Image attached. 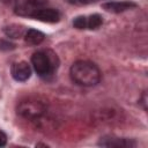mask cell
<instances>
[{
	"instance_id": "cell-1",
	"label": "cell",
	"mask_w": 148,
	"mask_h": 148,
	"mask_svg": "<svg viewBox=\"0 0 148 148\" xmlns=\"http://www.w3.org/2000/svg\"><path fill=\"white\" fill-rule=\"evenodd\" d=\"M69 75L76 84L83 87H92L101 80L99 68L94 62L87 60L75 61L71 66Z\"/></svg>"
},
{
	"instance_id": "cell-2",
	"label": "cell",
	"mask_w": 148,
	"mask_h": 148,
	"mask_svg": "<svg viewBox=\"0 0 148 148\" xmlns=\"http://www.w3.org/2000/svg\"><path fill=\"white\" fill-rule=\"evenodd\" d=\"M31 62L35 71L40 76H46L52 74L59 65L57 54L50 50L35 52L31 57Z\"/></svg>"
},
{
	"instance_id": "cell-3",
	"label": "cell",
	"mask_w": 148,
	"mask_h": 148,
	"mask_svg": "<svg viewBox=\"0 0 148 148\" xmlns=\"http://www.w3.org/2000/svg\"><path fill=\"white\" fill-rule=\"evenodd\" d=\"M46 111H47L46 103L34 97L23 99L17 105V113L21 117L29 120H37L42 118L46 113Z\"/></svg>"
},
{
	"instance_id": "cell-4",
	"label": "cell",
	"mask_w": 148,
	"mask_h": 148,
	"mask_svg": "<svg viewBox=\"0 0 148 148\" xmlns=\"http://www.w3.org/2000/svg\"><path fill=\"white\" fill-rule=\"evenodd\" d=\"M8 5L14 7V10L17 15L21 16H31V14L44 7L46 0H2Z\"/></svg>"
},
{
	"instance_id": "cell-5",
	"label": "cell",
	"mask_w": 148,
	"mask_h": 148,
	"mask_svg": "<svg viewBox=\"0 0 148 148\" xmlns=\"http://www.w3.org/2000/svg\"><path fill=\"white\" fill-rule=\"evenodd\" d=\"M98 146L102 147H114V148H133L136 146V142L133 139L118 138L113 135L102 136L98 141Z\"/></svg>"
},
{
	"instance_id": "cell-6",
	"label": "cell",
	"mask_w": 148,
	"mask_h": 148,
	"mask_svg": "<svg viewBox=\"0 0 148 148\" xmlns=\"http://www.w3.org/2000/svg\"><path fill=\"white\" fill-rule=\"evenodd\" d=\"M30 17H34L38 21H43V22H50V23H54L58 22L60 18V13L57 9L53 8H45L42 7L37 10H35Z\"/></svg>"
},
{
	"instance_id": "cell-7",
	"label": "cell",
	"mask_w": 148,
	"mask_h": 148,
	"mask_svg": "<svg viewBox=\"0 0 148 148\" xmlns=\"http://www.w3.org/2000/svg\"><path fill=\"white\" fill-rule=\"evenodd\" d=\"M12 75L16 81L24 82L31 76V68L25 61L15 62L12 66Z\"/></svg>"
},
{
	"instance_id": "cell-8",
	"label": "cell",
	"mask_w": 148,
	"mask_h": 148,
	"mask_svg": "<svg viewBox=\"0 0 148 148\" xmlns=\"http://www.w3.org/2000/svg\"><path fill=\"white\" fill-rule=\"evenodd\" d=\"M136 3L132 1H118V2H105L102 5V8L111 13H123L128 9L135 8Z\"/></svg>"
},
{
	"instance_id": "cell-9",
	"label": "cell",
	"mask_w": 148,
	"mask_h": 148,
	"mask_svg": "<svg viewBox=\"0 0 148 148\" xmlns=\"http://www.w3.org/2000/svg\"><path fill=\"white\" fill-rule=\"evenodd\" d=\"M25 29L23 25L21 24H16V23H12V24H8L3 28V32L7 37L9 38H13V39H17V38H21L25 35Z\"/></svg>"
},
{
	"instance_id": "cell-10",
	"label": "cell",
	"mask_w": 148,
	"mask_h": 148,
	"mask_svg": "<svg viewBox=\"0 0 148 148\" xmlns=\"http://www.w3.org/2000/svg\"><path fill=\"white\" fill-rule=\"evenodd\" d=\"M45 38V35L36 29H28L24 35V40L28 45H38Z\"/></svg>"
},
{
	"instance_id": "cell-11",
	"label": "cell",
	"mask_w": 148,
	"mask_h": 148,
	"mask_svg": "<svg viewBox=\"0 0 148 148\" xmlns=\"http://www.w3.org/2000/svg\"><path fill=\"white\" fill-rule=\"evenodd\" d=\"M103 20L102 16L98 14H92L89 17H87V28L88 29H97L102 25Z\"/></svg>"
},
{
	"instance_id": "cell-12",
	"label": "cell",
	"mask_w": 148,
	"mask_h": 148,
	"mask_svg": "<svg viewBox=\"0 0 148 148\" xmlns=\"http://www.w3.org/2000/svg\"><path fill=\"white\" fill-rule=\"evenodd\" d=\"M73 25L76 29H86L87 28V17L86 16H77L73 21Z\"/></svg>"
},
{
	"instance_id": "cell-13",
	"label": "cell",
	"mask_w": 148,
	"mask_h": 148,
	"mask_svg": "<svg viewBox=\"0 0 148 148\" xmlns=\"http://www.w3.org/2000/svg\"><path fill=\"white\" fill-rule=\"evenodd\" d=\"M13 49H15V44H13L8 40H5V39L0 40V50L1 51H9V50H13Z\"/></svg>"
},
{
	"instance_id": "cell-14",
	"label": "cell",
	"mask_w": 148,
	"mask_h": 148,
	"mask_svg": "<svg viewBox=\"0 0 148 148\" xmlns=\"http://www.w3.org/2000/svg\"><path fill=\"white\" fill-rule=\"evenodd\" d=\"M68 3H72V5H76V6H84V5H89V3H92L95 2L96 0H66Z\"/></svg>"
},
{
	"instance_id": "cell-15",
	"label": "cell",
	"mask_w": 148,
	"mask_h": 148,
	"mask_svg": "<svg viewBox=\"0 0 148 148\" xmlns=\"http://www.w3.org/2000/svg\"><path fill=\"white\" fill-rule=\"evenodd\" d=\"M6 142H7V135L5 134V132L0 130V147H3Z\"/></svg>"
}]
</instances>
